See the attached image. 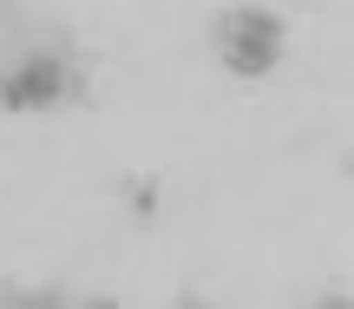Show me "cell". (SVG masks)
<instances>
[{"mask_svg":"<svg viewBox=\"0 0 354 309\" xmlns=\"http://www.w3.org/2000/svg\"><path fill=\"white\" fill-rule=\"evenodd\" d=\"M322 309H348V297H328V303H322Z\"/></svg>","mask_w":354,"mask_h":309,"instance_id":"3957f363","label":"cell"},{"mask_svg":"<svg viewBox=\"0 0 354 309\" xmlns=\"http://www.w3.org/2000/svg\"><path fill=\"white\" fill-rule=\"evenodd\" d=\"M59 92H73V79H66V66L53 60V53H33L26 66L0 73V105H13V112H39V105H53Z\"/></svg>","mask_w":354,"mask_h":309,"instance_id":"7a4b0ae2","label":"cell"},{"mask_svg":"<svg viewBox=\"0 0 354 309\" xmlns=\"http://www.w3.org/2000/svg\"><path fill=\"white\" fill-rule=\"evenodd\" d=\"M216 53H223L230 73L263 79L269 66L282 60V20H276V13H263V7H230V13H216Z\"/></svg>","mask_w":354,"mask_h":309,"instance_id":"6da1fadb","label":"cell"}]
</instances>
